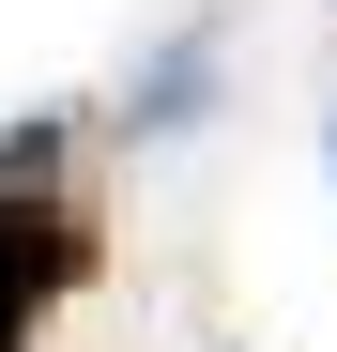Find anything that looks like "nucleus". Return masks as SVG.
Masks as SVG:
<instances>
[{
	"label": "nucleus",
	"mask_w": 337,
	"mask_h": 352,
	"mask_svg": "<svg viewBox=\"0 0 337 352\" xmlns=\"http://www.w3.org/2000/svg\"><path fill=\"white\" fill-rule=\"evenodd\" d=\"M92 276V230L46 199V184H0V352H31V322Z\"/></svg>",
	"instance_id": "1"
}]
</instances>
